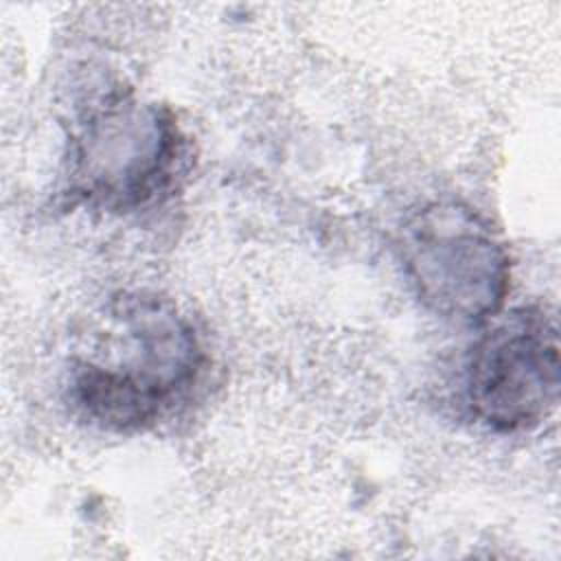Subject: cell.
Returning <instances> with one entry per match:
<instances>
[{"instance_id":"6da1fadb","label":"cell","mask_w":561,"mask_h":561,"mask_svg":"<svg viewBox=\"0 0 561 561\" xmlns=\"http://www.w3.org/2000/svg\"><path fill=\"white\" fill-rule=\"evenodd\" d=\"M105 348L72 357L66 397L92 427H153L197 386L208 362L193 320L160 294L123 291L105 309Z\"/></svg>"},{"instance_id":"7a4b0ae2","label":"cell","mask_w":561,"mask_h":561,"mask_svg":"<svg viewBox=\"0 0 561 561\" xmlns=\"http://www.w3.org/2000/svg\"><path fill=\"white\" fill-rule=\"evenodd\" d=\"M191 162V142L169 105L112 90L75 123L66 195L96 210L136 213L169 199Z\"/></svg>"},{"instance_id":"3957f363","label":"cell","mask_w":561,"mask_h":561,"mask_svg":"<svg viewBox=\"0 0 561 561\" xmlns=\"http://www.w3.org/2000/svg\"><path fill=\"white\" fill-rule=\"evenodd\" d=\"M399 256L419 300L436 316L482 324L511 291V254L491 221L458 199H434L399 230Z\"/></svg>"},{"instance_id":"277c9868","label":"cell","mask_w":561,"mask_h":561,"mask_svg":"<svg viewBox=\"0 0 561 561\" xmlns=\"http://www.w3.org/2000/svg\"><path fill=\"white\" fill-rule=\"evenodd\" d=\"M557 322L541 307H517L486 329L465 366V401L473 419L497 434L528 432L559 401Z\"/></svg>"}]
</instances>
